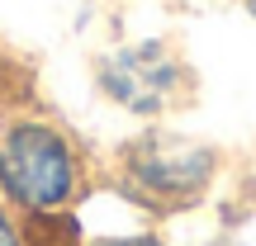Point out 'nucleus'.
I'll return each instance as SVG.
<instances>
[{
	"label": "nucleus",
	"mask_w": 256,
	"mask_h": 246,
	"mask_svg": "<svg viewBox=\"0 0 256 246\" xmlns=\"http://www.w3.org/2000/svg\"><path fill=\"white\" fill-rule=\"evenodd\" d=\"M81 190V156L62 128L43 119L10 123L0 137V199L34 218H62Z\"/></svg>",
	"instance_id": "1"
},
{
	"label": "nucleus",
	"mask_w": 256,
	"mask_h": 246,
	"mask_svg": "<svg viewBox=\"0 0 256 246\" xmlns=\"http://www.w3.org/2000/svg\"><path fill=\"white\" fill-rule=\"evenodd\" d=\"M124 180L138 199L156 204V209H180V204L200 199L204 185L214 180V152L171 133L138 137L124 152Z\"/></svg>",
	"instance_id": "2"
},
{
	"label": "nucleus",
	"mask_w": 256,
	"mask_h": 246,
	"mask_svg": "<svg viewBox=\"0 0 256 246\" xmlns=\"http://www.w3.org/2000/svg\"><path fill=\"white\" fill-rule=\"evenodd\" d=\"M100 90L128 114H162L180 100L185 66L166 43H128L100 62Z\"/></svg>",
	"instance_id": "3"
},
{
	"label": "nucleus",
	"mask_w": 256,
	"mask_h": 246,
	"mask_svg": "<svg viewBox=\"0 0 256 246\" xmlns=\"http://www.w3.org/2000/svg\"><path fill=\"white\" fill-rule=\"evenodd\" d=\"M0 246H28V232L14 223V213H10L5 199H0Z\"/></svg>",
	"instance_id": "4"
},
{
	"label": "nucleus",
	"mask_w": 256,
	"mask_h": 246,
	"mask_svg": "<svg viewBox=\"0 0 256 246\" xmlns=\"http://www.w3.org/2000/svg\"><path fill=\"white\" fill-rule=\"evenodd\" d=\"M95 246H162L156 237H110V242H95Z\"/></svg>",
	"instance_id": "5"
},
{
	"label": "nucleus",
	"mask_w": 256,
	"mask_h": 246,
	"mask_svg": "<svg viewBox=\"0 0 256 246\" xmlns=\"http://www.w3.org/2000/svg\"><path fill=\"white\" fill-rule=\"evenodd\" d=\"M247 9H252V14H256V0H247Z\"/></svg>",
	"instance_id": "6"
}]
</instances>
